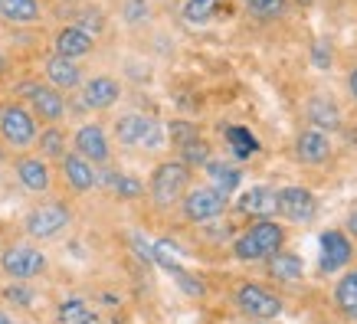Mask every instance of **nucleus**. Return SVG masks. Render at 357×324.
Returning a JSON list of instances; mask_svg holds the SVG:
<instances>
[{
  "label": "nucleus",
  "mask_w": 357,
  "mask_h": 324,
  "mask_svg": "<svg viewBox=\"0 0 357 324\" xmlns=\"http://www.w3.org/2000/svg\"><path fill=\"white\" fill-rule=\"evenodd\" d=\"M285 246V226L275 223L272 216H262L256 223H249L243 236L233 239V256L239 262H266Z\"/></svg>",
  "instance_id": "nucleus-1"
},
{
  "label": "nucleus",
  "mask_w": 357,
  "mask_h": 324,
  "mask_svg": "<svg viewBox=\"0 0 357 324\" xmlns=\"http://www.w3.org/2000/svg\"><path fill=\"white\" fill-rule=\"evenodd\" d=\"M190 187V167L184 161H164L151 171V180H148V194H151V203L158 210H167V206L181 203V196L187 194Z\"/></svg>",
  "instance_id": "nucleus-2"
},
{
  "label": "nucleus",
  "mask_w": 357,
  "mask_h": 324,
  "mask_svg": "<svg viewBox=\"0 0 357 324\" xmlns=\"http://www.w3.org/2000/svg\"><path fill=\"white\" fill-rule=\"evenodd\" d=\"M69 223H73L69 203H66V200H46V203L33 206L30 213H26L23 229H26L30 239H40V242H43V239H56Z\"/></svg>",
  "instance_id": "nucleus-3"
},
{
  "label": "nucleus",
  "mask_w": 357,
  "mask_h": 324,
  "mask_svg": "<svg viewBox=\"0 0 357 324\" xmlns=\"http://www.w3.org/2000/svg\"><path fill=\"white\" fill-rule=\"evenodd\" d=\"M227 206L229 196L220 194L217 187H187V194L181 196V213L190 223H210L227 213Z\"/></svg>",
  "instance_id": "nucleus-4"
},
{
  "label": "nucleus",
  "mask_w": 357,
  "mask_h": 324,
  "mask_svg": "<svg viewBox=\"0 0 357 324\" xmlns=\"http://www.w3.org/2000/svg\"><path fill=\"white\" fill-rule=\"evenodd\" d=\"M40 128H36V115L20 102L0 108V138L7 141L10 148H30L36 141Z\"/></svg>",
  "instance_id": "nucleus-5"
},
{
  "label": "nucleus",
  "mask_w": 357,
  "mask_h": 324,
  "mask_svg": "<svg viewBox=\"0 0 357 324\" xmlns=\"http://www.w3.org/2000/svg\"><path fill=\"white\" fill-rule=\"evenodd\" d=\"M233 302H236L239 311L246 314V318H252V321H272V318L282 314V298L272 295L269 288L256 285V281H243L236 288V295H233Z\"/></svg>",
  "instance_id": "nucleus-6"
},
{
  "label": "nucleus",
  "mask_w": 357,
  "mask_h": 324,
  "mask_svg": "<svg viewBox=\"0 0 357 324\" xmlns=\"http://www.w3.org/2000/svg\"><path fill=\"white\" fill-rule=\"evenodd\" d=\"M0 269H3V275H10V279H17V281L36 279V275H43V269H46V256H43V249L30 246V242H13V246L3 249Z\"/></svg>",
  "instance_id": "nucleus-7"
},
{
  "label": "nucleus",
  "mask_w": 357,
  "mask_h": 324,
  "mask_svg": "<svg viewBox=\"0 0 357 324\" xmlns=\"http://www.w3.org/2000/svg\"><path fill=\"white\" fill-rule=\"evenodd\" d=\"M275 213L285 216L295 226H308L318 216V200L308 187H282L275 190Z\"/></svg>",
  "instance_id": "nucleus-8"
},
{
  "label": "nucleus",
  "mask_w": 357,
  "mask_h": 324,
  "mask_svg": "<svg viewBox=\"0 0 357 324\" xmlns=\"http://www.w3.org/2000/svg\"><path fill=\"white\" fill-rule=\"evenodd\" d=\"M73 151L82 154V157H86V161H92L96 167H98V164H109L112 148H109V134H105V128H102V125H96V121L79 125L76 134H73Z\"/></svg>",
  "instance_id": "nucleus-9"
},
{
  "label": "nucleus",
  "mask_w": 357,
  "mask_h": 324,
  "mask_svg": "<svg viewBox=\"0 0 357 324\" xmlns=\"http://www.w3.org/2000/svg\"><path fill=\"white\" fill-rule=\"evenodd\" d=\"M23 92H26V98H30V108H33V115H36V118L50 121V125L63 121L66 98H63V92H59V88H53L50 82H30Z\"/></svg>",
  "instance_id": "nucleus-10"
},
{
  "label": "nucleus",
  "mask_w": 357,
  "mask_h": 324,
  "mask_svg": "<svg viewBox=\"0 0 357 324\" xmlns=\"http://www.w3.org/2000/svg\"><path fill=\"white\" fill-rule=\"evenodd\" d=\"M13 171H17V180H20V187H23V190H30V194H46V190L53 187V171H50L46 157H40V154L17 157Z\"/></svg>",
  "instance_id": "nucleus-11"
},
{
  "label": "nucleus",
  "mask_w": 357,
  "mask_h": 324,
  "mask_svg": "<svg viewBox=\"0 0 357 324\" xmlns=\"http://www.w3.org/2000/svg\"><path fill=\"white\" fill-rule=\"evenodd\" d=\"M59 164H63V177H66V184H69V190H76V194H89V190H96L98 187L96 164L86 161L82 154L66 151Z\"/></svg>",
  "instance_id": "nucleus-12"
},
{
  "label": "nucleus",
  "mask_w": 357,
  "mask_h": 324,
  "mask_svg": "<svg viewBox=\"0 0 357 324\" xmlns=\"http://www.w3.org/2000/svg\"><path fill=\"white\" fill-rule=\"evenodd\" d=\"M295 157L308 167H318L331 157V141H328L325 131L318 128H302L295 134Z\"/></svg>",
  "instance_id": "nucleus-13"
},
{
  "label": "nucleus",
  "mask_w": 357,
  "mask_h": 324,
  "mask_svg": "<svg viewBox=\"0 0 357 324\" xmlns=\"http://www.w3.org/2000/svg\"><path fill=\"white\" fill-rule=\"evenodd\" d=\"M121 98V82L112 76H92L82 86V105L92 111H105Z\"/></svg>",
  "instance_id": "nucleus-14"
},
{
  "label": "nucleus",
  "mask_w": 357,
  "mask_h": 324,
  "mask_svg": "<svg viewBox=\"0 0 357 324\" xmlns=\"http://www.w3.org/2000/svg\"><path fill=\"white\" fill-rule=\"evenodd\" d=\"M53 49H56V56H66V59H82V56H89L96 49V36L73 23V26H63V30L56 33Z\"/></svg>",
  "instance_id": "nucleus-15"
},
{
  "label": "nucleus",
  "mask_w": 357,
  "mask_h": 324,
  "mask_svg": "<svg viewBox=\"0 0 357 324\" xmlns=\"http://www.w3.org/2000/svg\"><path fill=\"white\" fill-rule=\"evenodd\" d=\"M46 72V82L59 92H69V88H79L82 86V69H79L76 59H66V56H50L43 65Z\"/></svg>",
  "instance_id": "nucleus-16"
},
{
  "label": "nucleus",
  "mask_w": 357,
  "mask_h": 324,
  "mask_svg": "<svg viewBox=\"0 0 357 324\" xmlns=\"http://www.w3.org/2000/svg\"><path fill=\"white\" fill-rule=\"evenodd\" d=\"M351 256H354V246H351V239L344 233L328 229L325 236H321V269L325 272L344 269L347 262H351Z\"/></svg>",
  "instance_id": "nucleus-17"
},
{
  "label": "nucleus",
  "mask_w": 357,
  "mask_h": 324,
  "mask_svg": "<svg viewBox=\"0 0 357 324\" xmlns=\"http://www.w3.org/2000/svg\"><path fill=\"white\" fill-rule=\"evenodd\" d=\"M305 115H308V125L318 131H337L341 128V108L331 95H312L308 105H305Z\"/></svg>",
  "instance_id": "nucleus-18"
},
{
  "label": "nucleus",
  "mask_w": 357,
  "mask_h": 324,
  "mask_svg": "<svg viewBox=\"0 0 357 324\" xmlns=\"http://www.w3.org/2000/svg\"><path fill=\"white\" fill-rule=\"evenodd\" d=\"M236 210L243 216H252V219H262V216H275V190L266 184L249 187L243 190L236 200Z\"/></svg>",
  "instance_id": "nucleus-19"
},
{
  "label": "nucleus",
  "mask_w": 357,
  "mask_h": 324,
  "mask_svg": "<svg viewBox=\"0 0 357 324\" xmlns=\"http://www.w3.org/2000/svg\"><path fill=\"white\" fill-rule=\"evenodd\" d=\"M151 121L154 118L141 115V111L121 115V118L115 121V138H119V144H125V148H141V144H144V134L151 128Z\"/></svg>",
  "instance_id": "nucleus-20"
},
{
  "label": "nucleus",
  "mask_w": 357,
  "mask_h": 324,
  "mask_svg": "<svg viewBox=\"0 0 357 324\" xmlns=\"http://www.w3.org/2000/svg\"><path fill=\"white\" fill-rule=\"evenodd\" d=\"M266 269H269V275L275 281L295 285V281H302V275H305V262H302V256H295V252H285V249H279L275 256H269V259H266Z\"/></svg>",
  "instance_id": "nucleus-21"
},
{
  "label": "nucleus",
  "mask_w": 357,
  "mask_h": 324,
  "mask_svg": "<svg viewBox=\"0 0 357 324\" xmlns=\"http://www.w3.org/2000/svg\"><path fill=\"white\" fill-rule=\"evenodd\" d=\"M206 177H210V187H217L220 194H233L239 184H243V171H239L236 164L229 161H220V157H210V161L204 164Z\"/></svg>",
  "instance_id": "nucleus-22"
},
{
  "label": "nucleus",
  "mask_w": 357,
  "mask_h": 324,
  "mask_svg": "<svg viewBox=\"0 0 357 324\" xmlns=\"http://www.w3.org/2000/svg\"><path fill=\"white\" fill-rule=\"evenodd\" d=\"M335 308L344 314L347 321L357 324V269L344 272L335 285Z\"/></svg>",
  "instance_id": "nucleus-23"
},
{
  "label": "nucleus",
  "mask_w": 357,
  "mask_h": 324,
  "mask_svg": "<svg viewBox=\"0 0 357 324\" xmlns=\"http://www.w3.org/2000/svg\"><path fill=\"white\" fill-rule=\"evenodd\" d=\"M223 134H227V144H229V151H233L236 161H249V157L259 154V141H256V134H252L249 128H243V125H227Z\"/></svg>",
  "instance_id": "nucleus-24"
},
{
  "label": "nucleus",
  "mask_w": 357,
  "mask_h": 324,
  "mask_svg": "<svg viewBox=\"0 0 357 324\" xmlns=\"http://www.w3.org/2000/svg\"><path fill=\"white\" fill-rule=\"evenodd\" d=\"M36 151H40V157H46V161H63L66 154V131L59 128V125H46L40 134H36Z\"/></svg>",
  "instance_id": "nucleus-25"
},
{
  "label": "nucleus",
  "mask_w": 357,
  "mask_h": 324,
  "mask_svg": "<svg viewBox=\"0 0 357 324\" xmlns=\"http://www.w3.org/2000/svg\"><path fill=\"white\" fill-rule=\"evenodd\" d=\"M0 13L17 26H30L40 20V0H0Z\"/></svg>",
  "instance_id": "nucleus-26"
},
{
  "label": "nucleus",
  "mask_w": 357,
  "mask_h": 324,
  "mask_svg": "<svg viewBox=\"0 0 357 324\" xmlns=\"http://www.w3.org/2000/svg\"><path fill=\"white\" fill-rule=\"evenodd\" d=\"M98 184L112 187L119 196H125V200H135V196L144 194V184H141L138 177H131V173H119V171H105L102 177H98Z\"/></svg>",
  "instance_id": "nucleus-27"
},
{
  "label": "nucleus",
  "mask_w": 357,
  "mask_h": 324,
  "mask_svg": "<svg viewBox=\"0 0 357 324\" xmlns=\"http://www.w3.org/2000/svg\"><path fill=\"white\" fill-rule=\"evenodd\" d=\"M220 10V0H187L184 3V20L194 23V26H204L217 17Z\"/></svg>",
  "instance_id": "nucleus-28"
},
{
  "label": "nucleus",
  "mask_w": 357,
  "mask_h": 324,
  "mask_svg": "<svg viewBox=\"0 0 357 324\" xmlns=\"http://www.w3.org/2000/svg\"><path fill=\"white\" fill-rule=\"evenodd\" d=\"M213 154H210V144H206L204 138H194V141H187V144H181V161L194 171V167H204L206 161H210Z\"/></svg>",
  "instance_id": "nucleus-29"
},
{
  "label": "nucleus",
  "mask_w": 357,
  "mask_h": 324,
  "mask_svg": "<svg viewBox=\"0 0 357 324\" xmlns=\"http://www.w3.org/2000/svg\"><path fill=\"white\" fill-rule=\"evenodd\" d=\"M243 3L256 20H275L285 13V0H243Z\"/></svg>",
  "instance_id": "nucleus-30"
},
{
  "label": "nucleus",
  "mask_w": 357,
  "mask_h": 324,
  "mask_svg": "<svg viewBox=\"0 0 357 324\" xmlns=\"http://www.w3.org/2000/svg\"><path fill=\"white\" fill-rule=\"evenodd\" d=\"M96 314H92V308H89L86 302H66L63 308H59V321L63 324H86L92 321Z\"/></svg>",
  "instance_id": "nucleus-31"
},
{
  "label": "nucleus",
  "mask_w": 357,
  "mask_h": 324,
  "mask_svg": "<svg viewBox=\"0 0 357 324\" xmlns=\"http://www.w3.org/2000/svg\"><path fill=\"white\" fill-rule=\"evenodd\" d=\"M167 134H171V141L177 148L187 144V141L200 138V134H197V125H190V121H171V125H167Z\"/></svg>",
  "instance_id": "nucleus-32"
},
{
  "label": "nucleus",
  "mask_w": 357,
  "mask_h": 324,
  "mask_svg": "<svg viewBox=\"0 0 357 324\" xmlns=\"http://www.w3.org/2000/svg\"><path fill=\"white\" fill-rule=\"evenodd\" d=\"M148 0H125V7H121V17L135 26V23H144L148 20Z\"/></svg>",
  "instance_id": "nucleus-33"
},
{
  "label": "nucleus",
  "mask_w": 357,
  "mask_h": 324,
  "mask_svg": "<svg viewBox=\"0 0 357 324\" xmlns=\"http://www.w3.org/2000/svg\"><path fill=\"white\" fill-rule=\"evenodd\" d=\"M312 63L318 65V69H331V63H335V49H331V43H328V40H314Z\"/></svg>",
  "instance_id": "nucleus-34"
},
{
  "label": "nucleus",
  "mask_w": 357,
  "mask_h": 324,
  "mask_svg": "<svg viewBox=\"0 0 357 324\" xmlns=\"http://www.w3.org/2000/svg\"><path fill=\"white\" fill-rule=\"evenodd\" d=\"M76 26H82L86 33H92V36H96V33H102V13H98V10H82V13H79Z\"/></svg>",
  "instance_id": "nucleus-35"
},
{
  "label": "nucleus",
  "mask_w": 357,
  "mask_h": 324,
  "mask_svg": "<svg viewBox=\"0 0 357 324\" xmlns=\"http://www.w3.org/2000/svg\"><path fill=\"white\" fill-rule=\"evenodd\" d=\"M174 275H177V279H181V288H184V292H190V295H204V285H200V281L194 279V275H187V272H174Z\"/></svg>",
  "instance_id": "nucleus-36"
},
{
  "label": "nucleus",
  "mask_w": 357,
  "mask_h": 324,
  "mask_svg": "<svg viewBox=\"0 0 357 324\" xmlns=\"http://www.w3.org/2000/svg\"><path fill=\"white\" fill-rule=\"evenodd\" d=\"M7 298H10V302H17V304H30L33 302V292H26V288H17V285H13V288H7Z\"/></svg>",
  "instance_id": "nucleus-37"
},
{
  "label": "nucleus",
  "mask_w": 357,
  "mask_h": 324,
  "mask_svg": "<svg viewBox=\"0 0 357 324\" xmlns=\"http://www.w3.org/2000/svg\"><path fill=\"white\" fill-rule=\"evenodd\" d=\"M347 88H351V95H354V102H357V65L347 72Z\"/></svg>",
  "instance_id": "nucleus-38"
},
{
  "label": "nucleus",
  "mask_w": 357,
  "mask_h": 324,
  "mask_svg": "<svg viewBox=\"0 0 357 324\" xmlns=\"http://www.w3.org/2000/svg\"><path fill=\"white\" fill-rule=\"evenodd\" d=\"M347 233L357 239V210H351V216H347Z\"/></svg>",
  "instance_id": "nucleus-39"
},
{
  "label": "nucleus",
  "mask_w": 357,
  "mask_h": 324,
  "mask_svg": "<svg viewBox=\"0 0 357 324\" xmlns=\"http://www.w3.org/2000/svg\"><path fill=\"white\" fill-rule=\"evenodd\" d=\"M0 324H13L10 318H7V311H3V308H0Z\"/></svg>",
  "instance_id": "nucleus-40"
},
{
  "label": "nucleus",
  "mask_w": 357,
  "mask_h": 324,
  "mask_svg": "<svg viewBox=\"0 0 357 324\" xmlns=\"http://www.w3.org/2000/svg\"><path fill=\"white\" fill-rule=\"evenodd\" d=\"M3 157H7V151H3V148H0V161H3Z\"/></svg>",
  "instance_id": "nucleus-41"
},
{
  "label": "nucleus",
  "mask_w": 357,
  "mask_h": 324,
  "mask_svg": "<svg viewBox=\"0 0 357 324\" xmlns=\"http://www.w3.org/2000/svg\"><path fill=\"white\" fill-rule=\"evenodd\" d=\"M256 324H266V321H256Z\"/></svg>",
  "instance_id": "nucleus-42"
}]
</instances>
